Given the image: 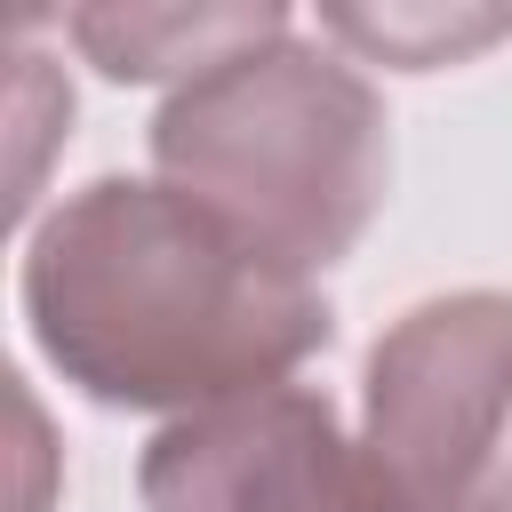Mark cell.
I'll use <instances>...</instances> for the list:
<instances>
[{"label":"cell","mask_w":512,"mask_h":512,"mask_svg":"<svg viewBox=\"0 0 512 512\" xmlns=\"http://www.w3.org/2000/svg\"><path fill=\"white\" fill-rule=\"evenodd\" d=\"M24 320L88 400L176 416L272 392L328 344L312 272L144 176H96L32 232Z\"/></svg>","instance_id":"6da1fadb"},{"label":"cell","mask_w":512,"mask_h":512,"mask_svg":"<svg viewBox=\"0 0 512 512\" xmlns=\"http://www.w3.org/2000/svg\"><path fill=\"white\" fill-rule=\"evenodd\" d=\"M152 160L160 184L200 200L240 240L320 272L368 232L392 176V136L376 88L344 56L280 32L176 88L152 120Z\"/></svg>","instance_id":"7a4b0ae2"},{"label":"cell","mask_w":512,"mask_h":512,"mask_svg":"<svg viewBox=\"0 0 512 512\" xmlns=\"http://www.w3.org/2000/svg\"><path fill=\"white\" fill-rule=\"evenodd\" d=\"M360 440L416 512H512V296L464 288L400 312L368 352Z\"/></svg>","instance_id":"3957f363"},{"label":"cell","mask_w":512,"mask_h":512,"mask_svg":"<svg viewBox=\"0 0 512 512\" xmlns=\"http://www.w3.org/2000/svg\"><path fill=\"white\" fill-rule=\"evenodd\" d=\"M152 512H416L368 440L304 384L176 416L136 472Z\"/></svg>","instance_id":"277c9868"},{"label":"cell","mask_w":512,"mask_h":512,"mask_svg":"<svg viewBox=\"0 0 512 512\" xmlns=\"http://www.w3.org/2000/svg\"><path fill=\"white\" fill-rule=\"evenodd\" d=\"M280 8H72V40L112 80H208L216 64L280 40Z\"/></svg>","instance_id":"5b68a950"},{"label":"cell","mask_w":512,"mask_h":512,"mask_svg":"<svg viewBox=\"0 0 512 512\" xmlns=\"http://www.w3.org/2000/svg\"><path fill=\"white\" fill-rule=\"evenodd\" d=\"M320 32L328 40H344V48H360V56H384V64H408V72H424V64H456V56H472V48H488L496 32H512V16L504 8H376V16H352V8H336V16H320Z\"/></svg>","instance_id":"8992f818"}]
</instances>
